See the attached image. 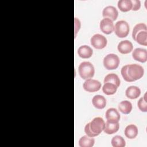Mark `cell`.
Returning a JSON list of instances; mask_svg holds the SVG:
<instances>
[{"mask_svg": "<svg viewBox=\"0 0 147 147\" xmlns=\"http://www.w3.org/2000/svg\"><path fill=\"white\" fill-rule=\"evenodd\" d=\"M80 22L79 19H78L77 18L75 17V37H76L77 32L79 31V30L80 29Z\"/></svg>", "mask_w": 147, "mask_h": 147, "instance_id": "cell-28", "label": "cell"}, {"mask_svg": "<svg viewBox=\"0 0 147 147\" xmlns=\"http://www.w3.org/2000/svg\"><path fill=\"white\" fill-rule=\"evenodd\" d=\"M117 88L114 84L107 82L104 83L102 87V91L106 95H113L116 92Z\"/></svg>", "mask_w": 147, "mask_h": 147, "instance_id": "cell-22", "label": "cell"}, {"mask_svg": "<svg viewBox=\"0 0 147 147\" xmlns=\"http://www.w3.org/2000/svg\"><path fill=\"white\" fill-rule=\"evenodd\" d=\"M118 109L122 113L127 114L130 113L132 110V104L127 100L121 101L118 105Z\"/></svg>", "mask_w": 147, "mask_h": 147, "instance_id": "cell-19", "label": "cell"}, {"mask_svg": "<svg viewBox=\"0 0 147 147\" xmlns=\"http://www.w3.org/2000/svg\"><path fill=\"white\" fill-rule=\"evenodd\" d=\"M121 73L126 82H131L142 77L144 69L141 65L137 64H127L122 67Z\"/></svg>", "mask_w": 147, "mask_h": 147, "instance_id": "cell-1", "label": "cell"}, {"mask_svg": "<svg viewBox=\"0 0 147 147\" xmlns=\"http://www.w3.org/2000/svg\"><path fill=\"white\" fill-rule=\"evenodd\" d=\"M137 106L138 107V109L144 112L147 111V103L146 100H145L144 98V97H141L139 99L137 102Z\"/></svg>", "mask_w": 147, "mask_h": 147, "instance_id": "cell-26", "label": "cell"}, {"mask_svg": "<svg viewBox=\"0 0 147 147\" xmlns=\"http://www.w3.org/2000/svg\"><path fill=\"white\" fill-rule=\"evenodd\" d=\"M132 56L135 60L144 63L147 60V51L144 48H137L133 50Z\"/></svg>", "mask_w": 147, "mask_h": 147, "instance_id": "cell-10", "label": "cell"}, {"mask_svg": "<svg viewBox=\"0 0 147 147\" xmlns=\"http://www.w3.org/2000/svg\"><path fill=\"white\" fill-rule=\"evenodd\" d=\"M119 128L118 122L107 121L105 123L104 132L107 134H112L116 133Z\"/></svg>", "mask_w": 147, "mask_h": 147, "instance_id": "cell-12", "label": "cell"}, {"mask_svg": "<svg viewBox=\"0 0 147 147\" xmlns=\"http://www.w3.org/2000/svg\"><path fill=\"white\" fill-rule=\"evenodd\" d=\"M90 41L92 46L98 49H100L105 48L107 43L106 38L103 35L100 34H94L91 37Z\"/></svg>", "mask_w": 147, "mask_h": 147, "instance_id": "cell-6", "label": "cell"}, {"mask_svg": "<svg viewBox=\"0 0 147 147\" xmlns=\"http://www.w3.org/2000/svg\"><path fill=\"white\" fill-rule=\"evenodd\" d=\"M141 94L140 88L136 86H130L127 87L125 91L126 96L130 99H133L137 98Z\"/></svg>", "mask_w": 147, "mask_h": 147, "instance_id": "cell-13", "label": "cell"}, {"mask_svg": "<svg viewBox=\"0 0 147 147\" xmlns=\"http://www.w3.org/2000/svg\"><path fill=\"white\" fill-rule=\"evenodd\" d=\"M111 145L113 147H124L126 145L125 139L121 136H115L111 139Z\"/></svg>", "mask_w": 147, "mask_h": 147, "instance_id": "cell-24", "label": "cell"}, {"mask_svg": "<svg viewBox=\"0 0 147 147\" xmlns=\"http://www.w3.org/2000/svg\"><path fill=\"white\" fill-rule=\"evenodd\" d=\"M134 40L138 44L146 46L147 45V30H141L136 36Z\"/></svg>", "mask_w": 147, "mask_h": 147, "instance_id": "cell-21", "label": "cell"}, {"mask_svg": "<svg viewBox=\"0 0 147 147\" xmlns=\"http://www.w3.org/2000/svg\"><path fill=\"white\" fill-rule=\"evenodd\" d=\"M93 53L92 48L86 45L80 46L78 49V53L80 57L83 59H87L90 57Z\"/></svg>", "mask_w": 147, "mask_h": 147, "instance_id": "cell-16", "label": "cell"}, {"mask_svg": "<svg viewBox=\"0 0 147 147\" xmlns=\"http://www.w3.org/2000/svg\"><path fill=\"white\" fill-rule=\"evenodd\" d=\"M83 87L87 92H94L100 90L101 87V83L95 79H88L84 82Z\"/></svg>", "mask_w": 147, "mask_h": 147, "instance_id": "cell-7", "label": "cell"}, {"mask_svg": "<svg viewBox=\"0 0 147 147\" xmlns=\"http://www.w3.org/2000/svg\"><path fill=\"white\" fill-rule=\"evenodd\" d=\"M118 7L122 11H127L131 9L132 3L131 0H119L118 2Z\"/></svg>", "mask_w": 147, "mask_h": 147, "instance_id": "cell-23", "label": "cell"}, {"mask_svg": "<svg viewBox=\"0 0 147 147\" xmlns=\"http://www.w3.org/2000/svg\"><path fill=\"white\" fill-rule=\"evenodd\" d=\"M95 140L91 137L83 136L79 141V145L80 147H92L94 145Z\"/></svg>", "mask_w": 147, "mask_h": 147, "instance_id": "cell-18", "label": "cell"}, {"mask_svg": "<svg viewBox=\"0 0 147 147\" xmlns=\"http://www.w3.org/2000/svg\"><path fill=\"white\" fill-rule=\"evenodd\" d=\"M100 29L101 31L107 34L111 33L114 31L113 21L108 18H103L100 22Z\"/></svg>", "mask_w": 147, "mask_h": 147, "instance_id": "cell-8", "label": "cell"}, {"mask_svg": "<svg viewBox=\"0 0 147 147\" xmlns=\"http://www.w3.org/2000/svg\"><path fill=\"white\" fill-rule=\"evenodd\" d=\"M79 74L83 79H88L92 78L95 74L94 65L89 61L82 62L78 68Z\"/></svg>", "mask_w": 147, "mask_h": 147, "instance_id": "cell-3", "label": "cell"}, {"mask_svg": "<svg viewBox=\"0 0 147 147\" xmlns=\"http://www.w3.org/2000/svg\"><path fill=\"white\" fill-rule=\"evenodd\" d=\"M103 63L104 67L106 69L112 70L116 69L118 67L120 60L117 55L114 53H109L104 57Z\"/></svg>", "mask_w": 147, "mask_h": 147, "instance_id": "cell-5", "label": "cell"}, {"mask_svg": "<svg viewBox=\"0 0 147 147\" xmlns=\"http://www.w3.org/2000/svg\"><path fill=\"white\" fill-rule=\"evenodd\" d=\"M111 83L114 84L117 87H118L120 85V79L118 76L114 73H110L107 74L104 79V83Z\"/></svg>", "mask_w": 147, "mask_h": 147, "instance_id": "cell-20", "label": "cell"}, {"mask_svg": "<svg viewBox=\"0 0 147 147\" xmlns=\"http://www.w3.org/2000/svg\"><path fill=\"white\" fill-rule=\"evenodd\" d=\"M138 128L133 124H130L127 125L124 130V133L125 136L129 139H133L136 137L138 134Z\"/></svg>", "mask_w": 147, "mask_h": 147, "instance_id": "cell-17", "label": "cell"}, {"mask_svg": "<svg viewBox=\"0 0 147 147\" xmlns=\"http://www.w3.org/2000/svg\"><path fill=\"white\" fill-rule=\"evenodd\" d=\"M102 16L104 18H108L113 21H115L118 16V11L115 7L109 5L106 6L102 11Z\"/></svg>", "mask_w": 147, "mask_h": 147, "instance_id": "cell-9", "label": "cell"}, {"mask_svg": "<svg viewBox=\"0 0 147 147\" xmlns=\"http://www.w3.org/2000/svg\"><path fill=\"white\" fill-rule=\"evenodd\" d=\"M141 30H147L146 25L144 23H139L136 24L133 29L132 32V37L133 40L134 39L136 34Z\"/></svg>", "mask_w": 147, "mask_h": 147, "instance_id": "cell-25", "label": "cell"}, {"mask_svg": "<svg viewBox=\"0 0 147 147\" xmlns=\"http://www.w3.org/2000/svg\"><path fill=\"white\" fill-rule=\"evenodd\" d=\"M93 106L98 109H103L106 105V98L101 95H96L92 99Z\"/></svg>", "mask_w": 147, "mask_h": 147, "instance_id": "cell-15", "label": "cell"}, {"mask_svg": "<svg viewBox=\"0 0 147 147\" xmlns=\"http://www.w3.org/2000/svg\"><path fill=\"white\" fill-rule=\"evenodd\" d=\"M105 126V122L102 118L95 117L86 125L84 131L88 136L94 137L98 136L104 130Z\"/></svg>", "mask_w": 147, "mask_h": 147, "instance_id": "cell-2", "label": "cell"}, {"mask_svg": "<svg viewBox=\"0 0 147 147\" xmlns=\"http://www.w3.org/2000/svg\"><path fill=\"white\" fill-rule=\"evenodd\" d=\"M118 51L122 54H127L131 52L133 48V44L131 41L125 40L119 42L117 46Z\"/></svg>", "mask_w": 147, "mask_h": 147, "instance_id": "cell-11", "label": "cell"}, {"mask_svg": "<svg viewBox=\"0 0 147 147\" xmlns=\"http://www.w3.org/2000/svg\"><path fill=\"white\" fill-rule=\"evenodd\" d=\"M114 30L118 37H125L128 35L130 30L129 24L124 20L118 21L115 24Z\"/></svg>", "mask_w": 147, "mask_h": 147, "instance_id": "cell-4", "label": "cell"}, {"mask_svg": "<svg viewBox=\"0 0 147 147\" xmlns=\"http://www.w3.org/2000/svg\"><path fill=\"white\" fill-rule=\"evenodd\" d=\"M131 3H132V7L131 10H138L141 6V2L140 0H132Z\"/></svg>", "mask_w": 147, "mask_h": 147, "instance_id": "cell-27", "label": "cell"}, {"mask_svg": "<svg viewBox=\"0 0 147 147\" xmlns=\"http://www.w3.org/2000/svg\"><path fill=\"white\" fill-rule=\"evenodd\" d=\"M106 118L107 121L118 122L120 119V114L115 108H109L105 114Z\"/></svg>", "mask_w": 147, "mask_h": 147, "instance_id": "cell-14", "label": "cell"}]
</instances>
